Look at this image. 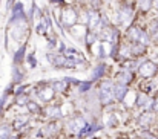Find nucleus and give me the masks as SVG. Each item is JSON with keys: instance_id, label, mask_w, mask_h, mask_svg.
Returning a JSON list of instances; mask_svg holds the SVG:
<instances>
[{"instance_id": "obj_1", "label": "nucleus", "mask_w": 158, "mask_h": 139, "mask_svg": "<svg viewBox=\"0 0 158 139\" xmlns=\"http://www.w3.org/2000/svg\"><path fill=\"white\" fill-rule=\"evenodd\" d=\"M114 87L115 84L112 81H103L100 84V89H98V99L103 105H107L112 102L114 99Z\"/></svg>"}, {"instance_id": "obj_2", "label": "nucleus", "mask_w": 158, "mask_h": 139, "mask_svg": "<svg viewBox=\"0 0 158 139\" xmlns=\"http://www.w3.org/2000/svg\"><path fill=\"white\" fill-rule=\"evenodd\" d=\"M20 22H26V14H25V8L23 5L19 2L15 3L14 9H12V15H11V25H17Z\"/></svg>"}, {"instance_id": "obj_3", "label": "nucleus", "mask_w": 158, "mask_h": 139, "mask_svg": "<svg viewBox=\"0 0 158 139\" xmlns=\"http://www.w3.org/2000/svg\"><path fill=\"white\" fill-rule=\"evenodd\" d=\"M61 22L66 26H71L74 23H77V12L74 8H64L61 11Z\"/></svg>"}, {"instance_id": "obj_4", "label": "nucleus", "mask_w": 158, "mask_h": 139, "mask_svg": "<svg viewBox=\"0 0 158 139\" xmlns=\"http://www.w3.org/2000/svg\"><path fill=\"white\" fill-rule=\"evenodd\" d=\"M140 73H141L143 77H146V78L155 75V73H157V64L152 63V61H144V63L140 66Z\"/></svg>"}, {"instance_id": "obj_5", "label": "nucleus", "mask_w": 158, "mask_h": 139, "mask_svg": "<svg viewBox=\"0 0 158 139\" xmlns=\"http://www.w3.org/2000/svg\"><path fill=\"white\" fill-rule=\"evenodd\" d=\"M98 129H100V125L92 124V122H86V124H85V127L78 132V138H89V136H91V135H94Z\"/></svg>"}, {"instance_id": "obj_6", "label": "nucleus", "mask_w": 158, "mask_h": 139, "mask_svg": "<svg viewBox=\"0 0 158 139\" xmlns=\"http://www.w3.org/2000/svg\"><path fill=\"white\" fill-rule=\"evenodd\" d=\"M54 89L51 86H46V87H42L40 90H37V96L43 101V102H49L54 98Z\"/></svg>"}, {"instance_id": "obj_7", "label": "nucleus", "mask_w": 158, "mask_h": 139, "mask_svg": "<svg viewBox=\"0 0 158 139\" xmlns=\"http://www.w3.org/2000/svg\"><path fill=\"white\" fill-rule=\"evenodd\" d=\"M28 116H17V118H14V121H12V130L14 132H20V130H23L25 127H26V124H28Z\"/></svg>"}, {"instance_id": "obj_8", "label": "nucleus", "mask_w": 158, "mask_h": 139, "mask_svg": "<svg viewBox=\"0 0 158 139\" xmlns=\"http://www.w3.org/2000/svg\"><path fill=\"white\" fill-rule=\"evenodd\" d=\"M126 95H127V87H126V86L117 84V86L114 87V98H115L117 101H124Z\"/></svg>"}, {"instance_id": "obj_9", "label": "nucleus", "mask_w": 158, "mask_h": 139, "mask_svg": "<svg viewBox=\"0 0 158 139\" xmlns=\"http://www.w3.org/2000/svg\"><path fill=\"white\" fill-rule=\"evenodd\" d=\"M131 80H132V73H131L127 69H123V70L118 73V77H117V81H118V84H121V86L129 84Z\"/></svg>"}, {"instance_id": "obj_10", "label": "nucleus", "mask_w": 158, "mask_h": 139, "mask_svg": "<svg viewBox=\"0 0 158 139\" xmlns=\"http://www.w3.org/2000/svg\"><path fill=\"white\" fill-rule=\"evenodd\" d=\"M46 116L51 119H60L61 118V109L60 105H51L46 109Z\"/></svg>"}, {"instance_id": "obj_11", "label": "nucleus", "mask_w": 158, "mask_h": 139, "mask_svg": "<svg viewBox=\"0 0 158 139\" xmlns=\"http://www.w3.org/2000/svg\"><path fill=\"white\" fill-rule=\"evenodd\" d=\"M88 18H89L88 25H89L91 28H94V26H97L98 22H100V14H98L95 9H89V11H88Z\"/></svg>"}, {"instance_id": "obj_12", "label": "nucleus", "mask_w": 158, "mask_h": 139, "mask_svg": "<svg viewBox=\"0 0 158 139\" xmlns=\"http://www.w3.org/2000/svg\"><path fill=\"white\" fill-rule=\"evenodd\" d=\"M131 17H132V9H131L129 6H123V8L120 9V12H118L120 22H126V20H129Z\"/></svg>"}, {"instance_id": "obj_13", "label": "nucleus", "mask_w": 158, "mask_h": 139, "mask_svg": "<svg viewBox=\"0 0 158 139\" xmlns=\"http://www.w3.org/2000/svg\"><path fill=\"white\" fill-rule=\"evenodd\" d=\"M102 37H103V40H107L109 43H114L115 38H117V29H115V28H112V29H110V28L106 29Z\"/></svg>"}, {"instance_id": "obj_14", "label": "nucleus", "mask_w": 158, "mask_h": 139, "mask_svg": "<svg viewBox=\"0 0 158 139\" xmlns=\"http://www.w3.org/2000/svg\"><path fill=\"white\" fill-rule=\"evenodd\" d=\"M12 132H14V130H12L11 125H8V124L2 125V127H0V139H11Z\"/></svg>"}, {"instance_id": "obj_15", "label": "nucleus", "mask_w": 158, "mask_h": 139, "mask_svg": "<svg viewBox=\"0 0 158 139\" xmlns=\"http://www.w3.org/2000/svg\"><path fill=\"white\" fill-rule=\"evenodd\" d=\"M55 93H63V90L66 89V81L64 80H55L51 86Z\"/></svg>"}, {"instance_id": "obj_16", "label": "nucleus", "mask_w": 158, "mask_h": 139, "mask_svg": "<svg viewBox=\"0 0 158 139\" xmlns=\"http://www.w3.org/2000/svg\"><path fill=\"white\" fill-rule=\"evenodd\" d=\"M57 127H58V124H57L55 121H51V122H49V124L43 129V130H45L43 133H45L46 136H52V135H55V132H57V130H55Z\"/></svg>"}, {"instance_id": "obj_17", "label": "nucleus", "mask_w": 158, "mask_h": 139, "mask_svg": "<svg viewBox=\"0 0 158 139\" xmlns=\"http://www.w3.org/2000/svg\"><path fill=\"white\" fill-rule=\"evenodd\" d=\"M141 34H143V31L140 29V28H132L131 31H129V37L135 42V43H138L140 42V37H141Z\"/></svg>"}, {"instance_id": "obj_18", "label": "nucleus", "mask_w": 158, "mask_h": 139, "mask_svg": "<svg viewBox=\"0 0 158 139\" xmlns=\"http://www.w3.org/2000/svg\"><path fill=\"white\" fill-rule=\"evenodd\" d=\"M105 69H106L105 64H100V66H97V67L94 69V72H92V81H95V80H98L100 77H103V73H105Z\"/></svg>"}, {"instance_id": "obj_19", "label": "nucleus", "mask_w": 158, "mask_h": 139, "mask_svg": "<svg viewBox=\"0 0 158 139\" xmlns=\"http://www.w3.org/2000/svg\"><path fill=\"white\" fill-rule=\"evenodd\" d=\"M148 101H149V98L144 93H138V96L135 99V104H137V107H144V105H148Z\"/></svg>"}, {"instance_id": "obj_20", "label": "nucleus", "mask_w": 158, "mask_h": 139, "mask_svg": "<svg viewBox=\"0 0 158 139\" xmlns=\"http://www.w3.org/2000/svg\"><path fill=\"white\" fill-rule=\"evenodd\" d=\"M138 122H140V125L146 127V125H149V124L152 122V116H151L149 113H144V115H141V116H140Z\"/></svg>"}, {"instance_id": "obj_21", "label": "nucleus", "mask_w": 158, "mask_h": 139, "mask_svg": "<svg viewBox=\"0 0 158 139\" xmlns=\"http://www.w3.org/2000/svg\"><path fill=\"white\" fill-rule=\"evenodd\" d=\"M25 57V46H22L15 54H14V63H22Z\"/></svg>"}, {"instance_id": "obj_22", "label": "nucleus", "mask_w": 158, "mask_h": 139, "mask_svg": "<svg viewBox=\"0 0 158 139\" xmlns=\"http://www.w3.org/2000/svg\"><path fill=\"white\" fill-rule=\"evenodd\" d=\"M26 109H28L31 113H40V105H39L37 102H34V101H29V102L26 104Z\"/></svg>"}, {"instance_id": "obj_23", "label": "nucleus", "mask_w": 158, "mask_h": 139, "mask_svg": "<svg viewBox=\"0 0 158 139\" xmlns=\"http://www.w3.org/2000/svg\"><path fill=\"white\" fill-rule=\"evenodd\" d=\"M131 50H132L134 55H141V54L144 52V46H143L141 43H135V45H132Z\"/></svg>"}, {"instance_id": "obj_24", "label": "nucleus", "mask_w": 158, "mask_h": 139, "mask_svg": "<svg viewBox=\"0 0 158 139\" xmlns=\"http://www.w3.org/2000/svg\"><path fill=\"white\" fill-rule=\"evenodd\" d=\"M91 86H92V81H81L78 86V90H80V93H86L91 89Z\"/></svg>"}, {"instance_id": "obj_25", "label": "nucleus", "mask_w": 158, "mask_h": 139, "mask_svg": "<svg viewBox=\"0 0 158 139\" xmlns=\"http://www.w3.org/2000/svg\"><path fill=\"white\" fill-rule=\"evenodd\" d=\"M12 80H14V83H20L23 80V73L19 70V67H14V70H12Z\"/></svg>"}, {"instance_id": "obj_26", "label": "nucleus", "mask_w": 158, "mask_h": 139, "mask_svg": "<svg viewBox=\"0 0 158 139\" xmlns=\"http://www.w3.org/2000/svg\"><path fill=\"white\" fill-rule=\"evenodd\" d=\"M28 102H29V99H28L26 93H23V95H19V96L15 98V104H17V105H26Z\"/></svg>"}, {"instance_id": "obj_27", "label": "nucleus", "mask_w": 158, "mask_h": 139, "mask_svg": "<svg viewBox=\"0 0 158 139\" xmlns=\"http://www.w3.org/2000/svg\"><path fill=\"white\" fill-rule=\"evenodd\" d=\"M117 124H118L117 116H115V115H109V116H107V127L110 129V127H115Z\"/></svg>"}, {"instance_id": "obj_28", "label": "nucleus", "mask_w": 158, "mask_h": 139, "mask_svg": "<svg viewBox=\"0 0 158 139\" xmlns=\"http://www.w3.org/2000/svg\"><path fill=\"white\" fill-rule=\"evenodd\" d=\"M46 29H48V26H46V23H45V22H40V23L37 25V34L43 35V34L46 32Z\"/></svg>"}, {"instance_id": "obj_29", "label": "nucleus", "mask_w": 158, "mask_h": 139, "mask_svg": "<svg viewBox=\"0 0 158 139\" xmlns=\"http://www.w3.org/2000/svg\"><path fill=\"white\" fill-rule=\"evenodd\" d=\"M140 6H141V9L148 11L152 6V0H140Z\"/></svg>"}, {"instance_id": "obj_30", "label": "nucleus", "mask_w": 158, "mask_h": 139, "mask_svg": "<svg viewBox=\"0 0 158 139\" xmlns=\"http://www.w3.org/2000/svg\"><path fill=\"white\" fill-rule=\"evenodd\" d=\"M97 40V35L95 34H91V32H88V35H86V45H94V42Z\"/></svg>"}, {"instance_id": "obj_31", "label": "nucleus", "mask_w": 158, "mask_h": 139, "mask_svg": "<svg viewBox=\"0 0 158 139\" xmlns=\"http://www.w3.org/2000/svg\"><path fill=\"white\" fill-rule=\"evenodd\" d=\"M151 31H152L154 34H158V22H157V20H155V22L151 25Z\"/></svg>"}, {"instance_id": "obj_32", "label": "nucleus", "mask_w": 158, "mask_h": 139, "mask_svg": "<svg viewBox=\"0 0 158 139\" xmlns=\"http://www.w3.org/2000/svg\"><path fill=\"white\" fill-rule=\"evenodd\" d=\"M6 96H8V92L5 93L3 96H0V113H2V109H3V104H5V99H6Z\"/></svg>"}, {"instance_id": "obj_33", "label": "nucleus", "mask_w": 158, "mask_h": 139, "mask_svg": "<svg viewBox=\"0 0 158 139\" xmlns=\"http://www.w3.org/2000/svg\"><path fill=\"white\" fill-rule=\"evenodd\" d=\"M98 58H105V46L100 45V49H98Z\"/></svg>"}, {"instance_id": "obj_34", "label": "nucleus", "mask_w": 158, "mask_h": 139, "mask_svg": "<svg viewBox=\"0 0 158 139\" xmlns=\"http://www.w3.org/2000/svg\"><path fill=\"white\" fill-rule=\"evenodd\" d=\"M28 61L31 63V66H32V67L35 66V60H34V54H31V55L28 57Z\"/></svg>"}, {"instance_id": "obj_35", "label": "nucleus", "mask_w": 158, "mask_h": 139, "mask_svg": "<svg viewBox=\"0 0 158 139\" xmlns=\"http://www.w3.org/2000/svg\"><path fill=\"white\" fill-rule=\"evenodd\" d=\"M152 105H154V110H155V112H158V98L154 101V102H152Z\"/></svg>"}, {"instance_id": "obj_36", "label": "nucleus", "mask_w": 158, "mask_h": 139, "mask_svg": "<svg viewBox=\"0 0 158 139\" xmlns=\"http://www.w3.org/2000/svg\"><path fill=\"white\" fill-rule=\"evenodd\" d=\"M12 2H14V0H8V3H6V9H11V8H12Z\"/></svg>"}, {"instance_id": "obj_37", "label": "nucleus", "mask_w": 158, "mask_h": 139, "mask_svg": "<svg viewBox=\"0 0 158 139\" xmlns=\"http://www.w3.org/2000/svg\"><path fill=\"white\" fill-rule=\"evenodd\" d=\"M52 3H63V0H51Z\"/></svg>"}, {"instance_id": "obj_38", "label": "nucleus", "mask_w": 158, "mask_h": 139, "mask_svg": "<svg viewBox=\"0 0 158 139\" xmlns=\"http://www.w3.org/2000/svg\"><path fill=\"white\" fill-rule=\"evenodd\" d=\"M157 38H158V34H157Z\"/></svg>"}, {"instance_id": "obj_39", "label": "nucleus", "mask_w": 158, "mask_h": 139, "mask_svg": "<svg viewBox=\"0 0 158 139\" xmlns=\"http://www.w3.org/2000/svg\"><path fill=\"white\" fill-rule=\"evenodd\" d=\"M32 2H35V0H32Z\"/></svg>"}, {"instance_id": "obj_40", "label": "nucleus", "mask_w": 158, "mask_h": 139, "mask_svg": "<svg viewBox=\"0 0 158 139\" xmlns=\"http://www.w3.org/2000/svg\"><path fill=\"white\" fill-rule=\"evenodd\" d=\"M11 139H12V138H11Z\"/></svg>"}, {"instance_id": "obj_41", "label": "nucleus", "mask_w": 158, "mask_h": 139, "mask_svg": "<svg viewBox=\"0 0 158 139\" xmlns=\"http://www.w3.org/2000/svg\"><path fill=\"white\" fill-rule=\"evenodd\" d=\"M154 139H155V138H154Z\"/></svg>"}]
</instances>
